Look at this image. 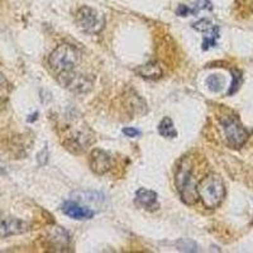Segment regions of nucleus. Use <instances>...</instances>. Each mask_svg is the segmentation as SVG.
<instances>
[{"instance_id":"nucleus-9","label":"nucleus","mask_w":253,"mask_h":253,"mask_svg":"<svg viewBox=\"0 0 253 253\" xmlns=\"http://www.w3.org/2000/svg\"><path fill=\"white\" fill-rule=\"evenodd\" d=\"M90 167L98 175H104L111 167V157L103 149L96 148L91 152L89 160Z\"/></svg>"},{"instance_id":"nucleus-8","label":"nucleus","mask_w":253,"mask_h":253,"mask_svg":"<svg viewBox=\"0 0 253 253\" xmlns=\"http://www.w3.org/2000/svg\"><path fill=\"white\" fill-rule=\"evenodd\" d=\"M192 28L199 32H204L203 41V50H209L216 46V40L219 38V27L208 21V19H201L199 22L194 23Z\"/></svg>"},{"instance_id":"nucleus-14","label":"nucleus","mask_w":253,"mask_h":253,"mask_svg":"<svg viewBox=\"0 0 253 253\" xmlns=\"http://www.w3.org/2000/svg\"><path fill=\"white\" fill-rule=\"evenodd\" d=\"M211 10L213 5L210 3V0H191V5L188 6L189 14L196 16L201 10Z\"/></svg>"},{"instance_id":"nucleus-6","label":"nucleus","mask_w":253,"mask_h":253,"mask_svg":"<svg viewBox=\"0 0 253 253\" xmlns=\"http://www.w3.org/2000/svg\"><path fill=\"white\" fill-rule=\"evenodd\" d=\"M59 81L62 86L67 87L75 93H86L93 86L91 77L84 74H76L75 71L59 75Z\"/></svg>"},{"instance_id":"nucleus-3","label":"nucleus","mask_w":253,"mask_h":253,"mask_svg":"<svg viewBox=\"0 0 253 253\" xmlns=\"http://www.w3.org/2000/svg\"><path fill=\"white\" fill-rule=\"evenodd\" d=\"M176 186L181 195L182 201L188 205H192L198 200V182L192 175L191 167L186 164V160H182L176 175Z\"/></svg>"},{"instance_id":"nucleus-17","label":"nucleus","mask_w":253,"mask_h":253,"mask_svg":"<svg viewBox=\"0 0 253 253\" xmlns=\"http://www.w3.org/2000/svg\"><path fill=\"white\" fill-rule=\"evenodd\" d=\"M123 133L126 137H130V138H136V137L141 136V132L136 128H124Z\"/></svg>"},{"instance_id":"nucleus-5","label":"nucleus","mask_w":253,"mask_h":253,"mask_svg":"<svg viewBox=\"0 0 253 253\" xmlns=\"http://www.w3.org/2000/svg\"><path fill=\"white\" fill-rule=\"evenodd\" d=\"M223 129L226 133L227 141L233 148H239L248 139V132L246 130L239 119L235 117H229L223 121Z\"/></svg>"},{"instance_id":"nucleus-12","label":"nucleus","mask_w":253,"mask_h":253,"mask_svg":"<svg viewBox=\"0 0 253 253\" xmlns=\"http://www.w3.org/2000/svg\"><path fill=\"white\" fill-rule=\"evenodd\" d=\"M137 72L145 79H158L162 75V70L157 63H147L137 68Z\"/></svg>"},{"instance_id":"nucleus-1","label":"nucleus","mask_w":253,"mask_h":253,"mask_svg":"<svg viewBox=\"0 0 253 253\" xmlns=\"http://www.w3.org/2000/svg\"><path fill=\"white\" fill-rule=\"evenodd\" d=\"M198 195L207 208L214 209L219 207L226 195V188L222 177L215 173H210L198 184Z\"/></svg>"},{"instance_id":"nucleus-13","label":"nucleus","mask_w":253,"mask_h":253,"mask_svg":"<svg viewBox=\"0 0 253 253\" xmlns=\"http://www.w3.org/2000/svg\"><path fill=\"white\" fill-rule=\"evenodd\" d=\"M158 132L165 138H175V137H177V132L170 118H164L161 121L160 126H158Z\"/></svg>"},{"instance_id":"nucleus-10","label":"nucleus","mask_w":253,"mask_h":253,"mask_svg":"<svg viewBox=\"0 0 253 253\" xmlns=\"http://www.w3.org/2000/svg\"><path fill=\"white\" fill-rule=\"evenodd\" d=\"M61 209L66 215L72 218V219L85 220V219H91V218L94 216L93 210L90 209V208L80 205V204L76 203V201H66V203H63V205L61 207Z\"/></svg>"},{"instance_id":"nucleus-11","label":"nucleus","mask_w":253,"mask_h":253,"mask_svg":"<svg viewBox=\"0 0 253 253\" xmlns=\"http://www.w3.org/2000/svg\"><path fill=\"white\" fill-rule=\"evenodd\" d=\"M136 201L138 205L147 210H157L160 208V204L157 201V194L152 190H147L145 188H141L136 194Z\"/></svg>"},{"instance_id":"nucleus-4","label":"nucleus","mask_w":253,"mask_h":253,"mask_svg":"<svg viewBox=\"0 0 253 253\" xmlns=\"http://www.w3.org/2000/svg\"><path fill=\"white\" fill-rule=\"evenodd\" d=\"M77 25L84 32L90 34H96L103 31L105 25V17L98 10L90 8V6H83L76 13Z\"/></svg>"},{"instance_id":"nucleus-15","label":"nucleus","mask_w":253,"mask_h":253,"mask_svg":"<svg viewBox=\"0 0 253 253\" xmlns=\"http://www.w3.org/2000/svg\"><path fill=\"white\" fill-rule=\"evenodd\" d=\"M207 83L209 89L211 91H215V93L220 91L223 89V86H224V79L220 75H211V76H209Z\"/></svg>"},{"instance_id":"nucleus-16","label":"nucleus","mask_w":253,"mask_h":253,"mask_svg":"<svg viewBox=\"0 0 253 253\" xmlns=\"http://www.w3.org/2000/svg\"><path fill=\"white\" fill-rule=\"evenodd\" d=\"M242 84V75L241 72L238 71H233V81H232V85H231V89L228 90V95H232V94H234L239 86H241Z\"/></svg>"},{"instance_id":"nucleus-7","label":"nucleus","mask_w":253,"mask_h":253,"mask_svg":"<svg viewBox=\"0 0 253 253\" xmlns=\"http://www.w3.org/2000/svg\"><path fill=\"white\" fill-rule=\"evenodd\" d=\"M29 231V224L14 216L0 215V238L10 237V235L22 234Z\"/></svg>"},{"instance_id":"nucleus-2","label":"nucleus","mask_w":253,"mask_h":253,"mask_svg":"<svg viewBox=\"0 0 253 253\" xmlns=\"http://www.w3.org/2000/svg\"><path fill=\"white\" fill-rule=\"evenodd\" d=\"M81 55L77 48L71 44H61L50 55L48 63L57 75L67 74L75 71L76 66L80 63Z\"/></svg>"}]
</instances>
